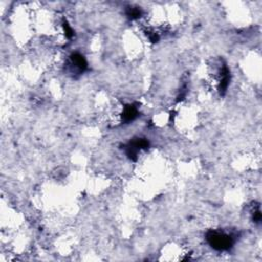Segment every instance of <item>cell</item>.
Masks as SVG:
<instances>
[{
    "instance_id": "1",
    "label": "cell",
    "mask_w": 262,
    "mask_h": 262,
    "mask_svg": "<svg viewBox=\"0 0 262 262\" xmlns=\"http://www.w3.org/2000/svg\"><path fill=\"white\" fill-rule=\"evenodd\" d=\"M208 242L216 250H226L232 244V238L229 234L220 231H211L208 233Z\"/></svg>"
}]
</instances>
